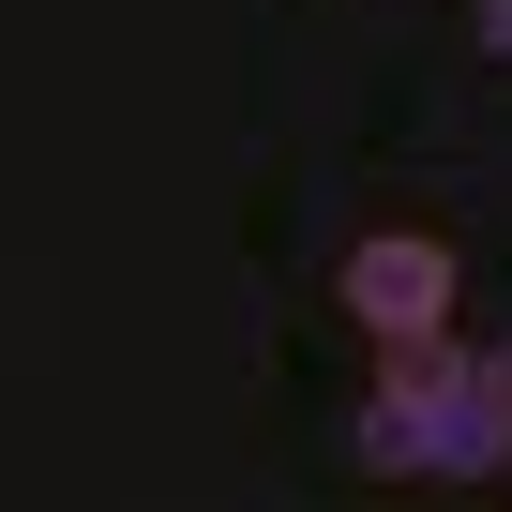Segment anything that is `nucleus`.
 Returning a JSON list of instances; mask_svg holds the SVG:
<instances>
[{"instance_id":"20e7f679","label":"nucleus","mask_w":512,"mask_h":512,"mask_svg":"<svg viewBox=\"0 0 512 512\" xmlns=\"http://www.w3.org/2000/svg\"><path fill=\"white\" fill-rule=\"evenodd\" d=\"M482 392H497V407H512V347H482Z\"/></svg>"},{"instance_id":"f257e3e1","label":"nucleus","mask_w":512,"mask_h":512,"mask_svg":"<svg viewBox=\"0 0 512 512\" xmlns=\"http://www.w3.org/2000/svg\"><path fill=\"white\" fill-rule=\"evenodd\" d=\"M392 407H407V437H422V482H497V467H512V407L482 392V347H467V377L392 392Z\"/></svg>"},{"instance_id":"f03ea898","label":"nucleus","mask_w":512,"mask_h":512,"mask_svg":"<svg viewBox=\"0 0 512 512\" xmlns=\"http://www.w3.org/2000/svg\"><path fill=\"white\" fill-rule=\"evenodd\" d=\"M347 317H362V332L452 317V241H437V226H377V241H347Z\"/></svg>"},{"instance_id":"7ed1b4c3","label":"nucleus","mask_w":512,"mask_h":512,"mask_svg":"<svg viewBox=\"0 0 512 512\" xmlns=\"http://www.w3.org/2000/svg\"><path fill=\"white\" fill-rule=\"evenodd\" d=\"M467 31H482V46H497V61H512V0H467Z\"/></svg>"}]
</instances>
